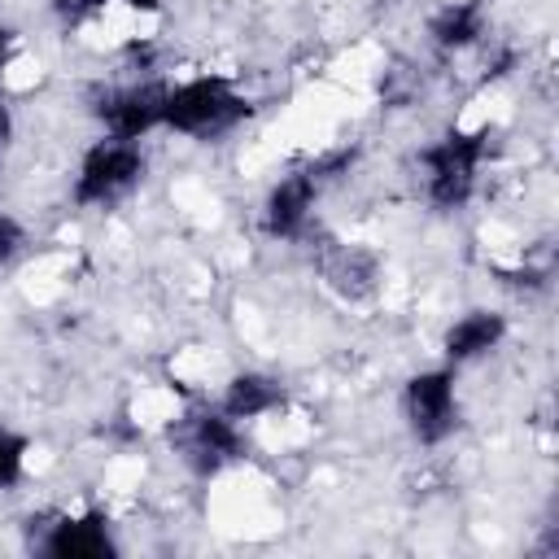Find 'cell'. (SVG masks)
<instances>
[{"label":"cell","mask_w":559,"mask_h":559,"mask_svg":"<svg viewBox=\"0 0 559 559\" xmlns=\"http://www.w3.org/2000/svg\"><path fill=\"white\" fill-rule=\"evenodd\" d=\"M253 118V100L223 74H197L166 92V131H179L188 140H223L240 122Z\"/></svg>","instance_id":"6da1fadb"},{"label":"cell","mask_w":559,"mask_h":559,"mask_svg":"<svg viewBox=\"0 0 559 559\" xmlns=\"http://www.w3.org/2000/svg\"><path fill=\"white\" fill-rule=\"evenodd\" d=\"M489 148V131H445L419 153L424 166V197L437 210H463L480 183V162Z\"/></svg>","instance_id":"7a4b0ae2"},{"label":"cell","mask_w":559,"mask_h":559,"mask_svg":"<svg viewBox=\"0 0 559 559\" xmlns=\"http://www.w3.org/2000/svg\"><path fill=\"white\" fill-rule=\"evenodd\" d=\"M144 170H148V157H144L140 140H114V135H105V140H96L83 153V162L74 170L70 197H74V205H114L131 188H140Z\"/></svg>","instance_id":"3957f363"},{"label":"cell","mask_w":559,"mask_h":559,"mask_svg":"<svg viewBox=\"0 0 559 559\" xmlns=\"http://www.w3.org/2000/svg\"><path fill=\"white\" fill-rule=\"evenodd\" d=\"M402 415L419 445H441L459 428V376L450 362L424 367L402 384Z\"/></svg>","instance_id":"277c9868"},{"label":"cell","mask_w":559,"mask_h":559,"mask_svg":"<svg viewBox=\"0 0 559 559\" xmlns=\"http://www.w3.org/2000/svg\"><path fill=\"white\" fill-rule=\"evenodd\" d=\"M175 450L188 463V472H197L201 480L227 472L236 459H245V432L231 415L223 411H192L175 424Z\"/></svg>","instance_id":"5b68a950"},{"label":"cell","mask_w":559,"mask_h":559,"mask_svg":"<svg viewBox=\"0 0 559 559\" xmlns=\"http://www.w3.org/2000/svg\"><path fill=\"white\" fill-rule=\"evenodd\" d=\"M166 92H170V83H162V79H131V83L105 87L92 100V114L105 127V135H114V140H144L166 118Z\"/></svg>","instance_id":"8992f818"},{"label":"cell","mask_w":559,"mask_h":559,"mask_svg":"<svg viewBox=\"0 0 559 559\" xmlns=\"http://www.w3.org/2000/svg\"><path fill=\"white\" fill-rule=\"evenodd\" d=\"M319 192H323V183L314 179L310 166L288 170L284 179H275L266 201H262V231L271 240H297L310 223V210H314Z\"/></svg>","instance_id":"52a82bcc"},{"label":"cell","mask_w":559,"mask_h":559,"mask_svg":"<svg viewBox=\"0 0 559 559\" xmlns=\"http://www.w3.org/2000/svg\"><path fill=\"white\" fill-rule=\"evenodd\" d=\"M39 550L48 559H105L118 555V542L105 511H79V515H61L39 542Z\"/></svg>","instance_id":"ba28073f"},{"label":"cell","mask_w":559,"mask_h":559,"mask_svg":"<svg viewBox=\"0 0 559 559\" xmlns=\"http://www.w3.org/2000/svg\"><path fill=\"white\" fill-rule=\"evenodd\" d=\"M507 332H511V323H507L502 310H467L445 328L441 354H445L450 367H463V362H476V358L493 354L507 341Z\"/></svg>","instance_id":"9c48e42d"},{"label":"cell","mask_w":559,"mask_h":559,"mask_svg":"<svg viewBox=\"0 0 559 559\" xmlns=\"http://www.w3.org/2000/svg\"><path fill=\"white\" fill-rule=\"evenodd\" d=\"M284 402H288V393H284V384L275 376H266V371H236L227 380V389H223L218 411L231 415L236 424H249V419H262V415L280 411Z\"/></svg>","instance_id":"30bf717a"},{"label":"cell","mask_w":559,"mask_h":559,"mask_svg":"<svg viewBox=\"0 0 559 559\" xmlns=\"http://www.w3.org/2000/svg\"><path fill=\"white\" fill-rule=\"evenodd\" d=\"M428 35L441 52H463L485 35V4L480 0H450L428 17Z\"/></svg>","instance_id":"8fae6325"},{"label":"cell","mask_w":559,"mask_h":559,"mask_svg":"<svg viewBox=\"0 0 559 559\" xmlns=\"http://www.w3.org/2000/svg\"><path fill=\"white\" fill-rule=\"evenodd\" d=\"M328 284L341 293V297H367L376 288V258L362 253V249H341L332 262H328Z\"/></svg>","instance_id":"7c38bea8"},{"label":"cell","mask_w":559,"mask_h":559,"mask_svg":"<svg viewBox=\"0 0 559 559\" xmlns=\"http://www.w3.org/2000/svg\"><path fill=\"white\" fill-rule=\"evenodd\" d=\"M26 454H31V441L13 428H0V493L26 476Z\"/></svg>","instance_id":"4fadbf2b"},{"label":"cell","mask_w":559,"mask_h":559,"mask_svg":"<svg viewBox=\"0 0 559 559\" xmlns=\"http://www.w3.org/2000/svg\"><path fill=\"white\" fill-rule=\"evenodd\" d=\"M22 249H26V227H22V218H13V214L0 210V266H9Z\"/></svg>","instance_id":"5bb4252c"},{"label":"cell","mask_w":559,"mask_h":559,"mask_svg":"<svg viewBox=\"0 0 559 559\" xmlns=\"http://www.w3.org/2000/svg\"><path fill=\"white\" fill-rule=\"evenodd\" d=\"M13 52H17V31H13V26H0V74L9 70Z\"/></svg>","instance_id":"9a60e30c"},{"label":"cell","mask_w":559,"mask_h":559,"mask_svg":"<svg viewBox=\"0 0 559 559\" xmlns=\"http://www.w3.org/2000/svg\"><path fill=\"white\" fill-rule=\"evenodd\" d=\"M9 140H13V109H9V100L0 96V148H9Z\"/></svg>","instance_id":"2e32d148"},{"label":"cell","mask_w":559,"mask_h":559,"mask_svg":"<svg viewBox=\"0 0 559 559\" xmlns=\"http://www.w3.org/2000/svg\"><path fill=\"white\" fill-rule=\"evenodd\" d=\"M0 170H4V148H0Z\"/></svg>","instance_id":"e0dca14e"}]
</instances>
